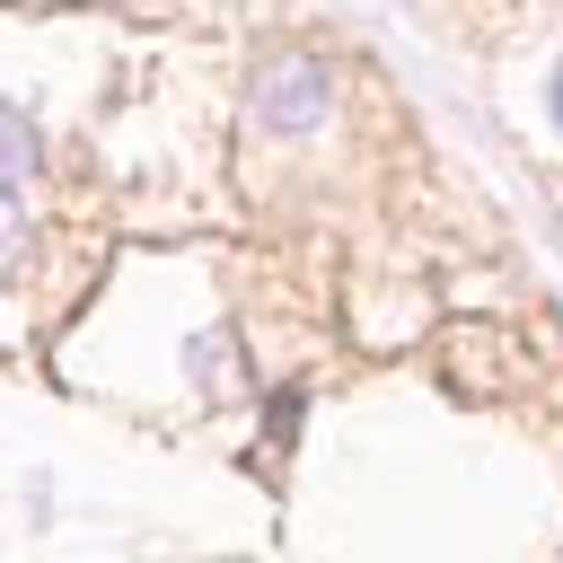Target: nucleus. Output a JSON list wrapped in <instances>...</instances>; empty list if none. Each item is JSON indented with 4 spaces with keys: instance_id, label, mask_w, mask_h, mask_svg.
Masks as SVG:
<instances>
[{
    "instance_id": "obj_2",
    "label": "nucleus",
    "mask_w": 563,
    "mask_h": 563,
    "mask_svg": "<svg viewBox=\"0 0 563 563\" xmlns=\"http://www.w3.org/2000/svg\"><path fill=\"white\" fill-rule=\"evenodd\" d=\"M26 167H35V123L18 106H0V185H18Z\"/></svg>"
},
{
    "instance_id": "obj_1",
    "label": "nucleus",
    "mask_w": 563,
    "mask_h": 563,
    "mask_svg": "<svg viewBox=\"0 0 563 563\" xmlns=\"http://www.w3.org/2000/svg\"><path fill=\"white\" fill-rule=\"evenodd\" d=\"M325 114V70L308 62V53H273L264 70H255V123H273V132H308Z\"/></svg>"
},
{
    "instance_id": "obj_4",
    "label": "nucleus",
    "mask_w": 563,
    "mask_h": 563,
    "mask_svg": "<svg viewBox=\"0 0 563 563\" xmlns=\"http://www.w3.org/2000/svg\"><path fill=\"white\" fill-rule=\"evenodd\" d=\"M545 114H554V132H563V62L545 70Z\"/></svg>"
},
{
    "instance_id": "obj_3",
    "label": "nucleus",
    "mask_w": 563,
    "mask_h": 563,
    "mask_svg": "<svg viewBox=\"0 0 563 563\" xmlns=\"http://www.w3.org/2000/svg\"><path fill=\"white\" fill-rule=\"evenodd\" d=\"M18 255H26V211H18V194L0 185V273H9Z\"/></svg>"
}]
</instances>
